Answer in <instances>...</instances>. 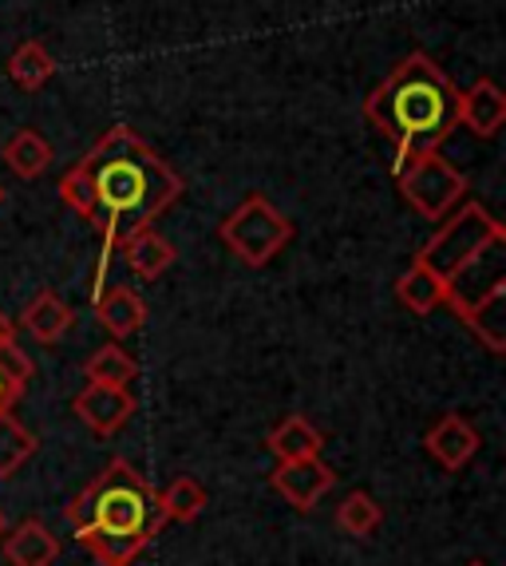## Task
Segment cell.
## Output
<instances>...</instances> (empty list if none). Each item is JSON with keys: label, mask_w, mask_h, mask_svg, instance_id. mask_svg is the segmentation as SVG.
Listing matches in <instances>:
<instances>
[{"label": "cell", "mask_w": 506, "mask_h": 566, "mask_svg": "<svg viewBox=\"0 0 506 566\" xmlns=\"http://www.w3.org/2000/svg\"><path fill=\"white\" fill-rule=\"evenodd\" d=\"M80 163L92 179V227H99V234H104L107 254L127 234L155 227L182 195L179 170L131 127H112Z\"/></svg>", "instance_id": "6da1fadb"}, {"label": "cell", "mask_w": 506, "mask_h": 566, "mask_svg": "<svg viewBox=\"0 0 506 566\" xmlns=\"http://www.w3.org/2000/svg\"><path fill=\"white\" fill-rule=\"evenodd\" d=\"M372 132L392 143V170L420 151H440L460 127V87L428 52H412L392 67L384 84H376L365 99Z\"/></svg>", "instance_id": "7a4b0ae2"}, {"label": "cell", "mask_w": 506, "mask_h": 566, "mask_svg": "<svg viewBox=\"0 0 506 566\" xmlns=\"http://www.w3.org/2000/svg\"><path fill=\"white\" fill-rule=\"evenodd\" d=\"M503 242L506 227L483 202H460L447 218H440V230L420 245L415 262H423L432 274H440L443 282L455 285L478 258Z\"/></svg>", "instance_id": "3957f363"}, {"label": "cell", "mask_w": 506, "mask_h": 566, "mask_svg": "<svg viewBox=\"0 0 506 566\" xmlns=\"http://www.w3.org/2000/svg\"><path fill=\"white\" fill-rule=\"evenodd\" d=\"M87 495H92V527L99 531L155 538L167 523L159 511V495L127 460L107 463L104 472L87 483Z\"/></svg>", "instance_id": "277c9868"}, {"label": "cell", "mask_w": 506, "mask_h": 566, "mask_svg": "<svg viewBox=\"0 0 506 566\" xmlns=\"http://www.w3.org/2000/svg\"><path fill=\"white\" fill-rule=\"evenodd\" d=\"M218 238L242 265L262 270L293 242V222L265 195H250V199H242V207L225 214Z\"/></svg>", "instance_id": "5b68a950"}, {"label": "cell", "mask_w": 506, "mask_h": 566, "mask_svg": "<svg viewBox=\"0 0 506 566\" xmlns=\"http://www.w3.org/2000/svg\"><path fill=\"white\" fill-rule=\"evenodd\" d=\"M396 182H400L403 202L423 214L428 222H440L451 210L467 199V175L451 159H443V151H420L412 159L396 167Z\"/></svg>", "instance_id": "8992f818"}, {"label": "cell", "mask_w": 506, "mask_h": 566, "mask_svg": "<svg viewBox=\"0 0 506 566\" xmlns=\"http://www.w3.org/2000/svg\"><path fill=\"white\" fill-rule=\"evenodd\" d=\"M447 302H451V310L460 313L463 329H467L487 353L503 357L506 353V282L503 277H495V282L487 285V293H478L475 302L460 297L455 290H451Z\"/></svg>", "instance_id": "52a82bcc"}, {"label": "cell", "mask_w": 506, "mask_h": 566, "mask_svg": "<svg viewBox=\"0 0 506 566\" xmlns=\"http://www.w3.org/2000/svg\"><path fill=\"white\" fill-rule=\"evenodd\" d=\"M270 488L289 507L313 511L317 500H325L328 491L337 488V472L328 463H320V455H313V460H277V468L270 475Z\"/></svg>", "instance_id": "ba28073f"}, {"label": "cell", "mask_w": 506, "mask_h": 566, "mask_svg": "<svg viewBox=\"0 0 506 566\" xmlns=\"http://www.w3.org/2000/svg\"><path fill=\"white\" fill-rule=\"evenodd\" d=\"M72 412L92 428L95 436H115L119 428L131 424L135 416V397L131 388H115V385H92L87 380L72 400Z\"/></svg>", "instance_id": "9c48e42d"}, {"label": "cell", "mask_w": 506, "mask_h": 566, "mask_svg": "<svg viewBox=\"0 0 506 566\" xmlns=\"http://www.w3.org/2000/svg\"><path fill=\"white\" fill-rule=\"evenodd\" d=\"M478 444H483V440H478L475 424H467L460 412H447L443 420H435V424L428 428V436H423V448H428V455L440 463L443 472L467 468V463L475 460Z\"/></svg>", "instance_id": "30bf717a"}, {"label": "cell", "mask_w": 506, "mask_h": 566, "mask_svg": "<svg viewBox=\"0 0 506 566\" xmlns=\"http://www.w3.org/2000/svg\"><path fill=\"white\" fill-rule=\"evenodd\" d=\"M460 127H467L475 139H495L506 127V95L495 80H475L467 92H460Z\"/></svg>", "instance_id": "8fae6325"}, {"label": "cell", "mask_w": 506, "mask_h": 566, "mask_svg": "<svg viewBox=\"0 0 506 566\" xmlns=\"http://www.w3.org/2000/svg\"><path fill=\"white\" fill-rule=\"evenodd\" d=\"M92 302H95L99 325L119 340L135 337V333L143 329V322H147V305H143V297L131 290V285H112V290L92 297Z\"/></svg>", "instance_id": "7c38bea8"}, {"label": "cell", "mask_w": 506, "mask_h": 566, "mask_svg": "<svg viewBox=\"0 0 506 566\" xmlns=\"http://www.w3.org/2000/svg\"><path fill=\"white\" fill-rule=\"evenodd\" d=\"M4 558L12 566H52L60 558V538L40 520H24L4 531Z\"/></svg>", "instance_id": "4fadbf2b"}, {"label": "cell", "mask_w": 506, "mask_h": 566, "mask_svg": "<svg viewBox=\"0 0 506 566\" xmlns=\"http://www.w3.org/2000/svg\"><path fill=\"white\" fill-rule=\"evenodd\" d=\"M119 245H123V258H127V265H131L143 282H155V277H162L170 265H175V258H179V250H175V245H170L155 227L135 230V234H127Z\"/></svg>", "instance_id": "5bb4252c"}, {"label": "cell", "mask_w": 506, "mask_h": 566, "mask_svg": "<svg viewBox=\"0 0 506 566\" xmlns=\"http://www.w3.org/2000/svg\"><path fill=\"white\" fill-rule=\"evenodd\" d=\"M451 290H455V285L443 282L440 274H432L423 262H412V270H403L400 282H396V297H400L403 310H412L415 317H428V313L440 310L451 297Z\"/></svg>", "instance_id": "9a60e30c"}, {"label": "cell", "mask_w": 506, "mask_h": 566, "mask_svg": "<svg viewBox=\"0 0 506 566\" xmlns=\"http://www.w3.org/2000/svg\"><path fill=\"white\" fill-rule=\"evenodd\" d=\"M72 322H75L72 305L60 302L52 290H40L36 297L24 305V313H20V325H24V329L32 333V340H40V345H56V340L72 329Z\"/></svg>", "instance_id": "2e32d148"}, {"label": "cell", "mask_w": 506, "mask_h": 566, "mask_svg": "<svg viewBox=\"0 0 506 566\" xmlns=\"http://www.w3.org/2000/svg\"><path fill=\"white\" fill-rule=\"evenodd\" d=\"M75 538H80V547L99 566H131L150 543L147 535H115V531H99V527L75 531Z\"/></svg>", "instance_id": "e0dca14e"}, {"label": "cell", "mask_w": 506, "mask_h": 566, "mask_svg": "<svg viewBox=\"0 0 506 566\" xmlns=\"http://www.w3.org/2000/svg\"><path fill=\"white\" fill-rule=\"evenodd\" d=\"M265 448H270L277 460H313V455H320V448H325V436H320L305 416H285L282 424L270 432Z\"/></svg>", "instance_id": "ac0fdd59"}, {"label": "cell", "mask_w": 506, "mask_h": 566, "mask_svg": "<svg viewBox=\"0 0 506 566\" xmlns=\"http://www.w3.org/2000/svg\"><path fill=\"white\" fill-rule=\"evenodd\" d=\"M4 163L20 179H40L52 167V143L36 132V127H20L9 143H4Z\"/></svg>", "instance_id": "d6986e66"}, {"label": "cell", "mask_w": 506, "mask_h": 566, "mask_svg": "<svg viewBox=\"0 0 506 566\" xmlns=\"http://www.w3.org/2000/svg\"><path fill=\"white\" fill-rule=\"evenodd\" d=\"M9 76L20 92H40L48 80L56 76V60H52V52L40 40H24L9 56Z\"/></svg>", "instance_id": "ffe728a7"}, {"label": "cell", "mask_w": 506, "mask_h": 566, "mask_svg": "<svg viewBox=\"0 0 506 566\" xmlns=\"http://www.w3.org/2000/svg\"><path fill=\"white\" fill-rule=\"evenodd\" d=\"M84 377L92 385H115V388H131V380L139 377V365L123 345H99L92 357L84 360Z\"/></svg>", "instance_id": "44dd1931"}, {"label": "cell", "mask_w": 506, "mask_h": 566, "mask_svg": "<svg viewBox=\"0 0 506 566\" xmlns=\"http://www.w3.org/2000/svg\"><path fill=\"white\" fill-rule=\"evenodd\" d=\"M40 440L29 432V428L20 424L17 416L4 408L0 412V480H9V475H17L24 463L36 455Z\"/></svg>", "instance_id": "7402d4cb"}, {"label": "cell", "mask_w": 506, "mask_h": 566, "mask_svg": "<svg viewBox=\"0 0 506 566\" xmlns=\"http://www.w3.org/2000/svg\"><path fill=\"white\" fill-rule=\"evenodd\" d=\"M202 507H207V488L198 480H190V475H179V480H170L167 488H162L159 495V511L167 523H190L202 515Z\"/></svg>", "instance_id": "603a6c76"}, {"label": "cell", "mask_w": 506, "mask_h": 566, "mask_svg": "<svg viewBox=\"0 0 506 566\" xmlns=\"http://www.w3.org/2000/svg\"><path fill=\"white\" fill-rule=\"evenodd\" d=\"M380 523H384V511H380V503H376L368 491H352V495L337 507V527L352 538L376 535Z\"/></svg>", "instance_id": "cb8c5ba5"}, {"label": "cell", "mask_w": 506, "mask_h": 566, "mask_svg": "<svg viewBox=\"0 0 506 566\" xmlns=\"http://www.w3.org/2000/svg\"><path fill=\"white\" fill-rule=\"evenodd\" d=\"M56 190H60V202H67V207H72L75 214L92 222V218H95V195H92V179H87L84 163H75V167L64 175V179H60Z\"/></svg>", "instance_id": "d4e9b609"}, {"label": "cell", "mask_w": 506, "mask_h": 566, "mask_svg": "<svg viewBox=\"0 0 506 566\" xmlns=\"http://www.w3.org/2000/svg\"><path fill=\"white\" fill-rule=\"evenodd\" d=\"M0 373L12 380V385H29L32 377H36V360L29 357V353L20 349L17 337H4L0 340Z\"/></svg>", "instance_id": "484cf974"}, {"label": "cell", "mask_w": 506, "mask_h": 566, "mask_svg": "<svg viewBox=\"0 0 506 566\" xmlns=\"http://www.w3.org/2000/svg\"><path fill=\"white\" fill-rule=\"evenodd\" d=\"M20 392H24V388H20V385H12V380L4 377V373H0V412H4V408H12V405H17V397H20Z\"/></svg>", "instance_id": "4316f807"}, {"label": "cell", "mask_w": 506, "mask_h": 566, "mask_svg": "<svg viewBox=\"0 0 506 566\" xmlns=\"http://www.w3.org/2000/svg\"><path fill=\"white\" fill-rule=\"evenodd\" d=\"M4 337H12V322L4 317V310H0V340H4Z\"/></svg>", "instance_id": "83f0119b"}, {"label": "cell", "mask_w": 506, "mask_h": 566, "mask_svg": "<svg viewBox=\"0 0 506 566\" xmlns=\"http://www.w3.org/2000/svg\"><path fill=\"white\" fill-rule=\"evenodd\" d=\"M4 531H9V520H4V511H0V538H4Z\"/></svg>", "instance_id": "f1b7e54d"}, {"label": "cell", "mask_w": 506, "mask_h": 566, "mask_svg": "<svg viewBox=\"0 0 506 566\" xmlns=\"http://www.w3.org/2000/svg\"><path fill=\"white\" fill-rule=\"evenodd\" d=\"M0 207H4V187H0Z\"/></svg>", "instance_id": "f546056e"}, {"label": "cell", "mask_w": 506, "mask_h": 566, "mask_svg": "<svg viewBox=\"0 0 506 566\" xmlns=\"http://www.w3.org/2000/svg\"><path fill=\"white\" fill-rule=\"evenodd\" d=\"M467 566H487V563H467Z\"/></svg>", "instance_id": "4dcf8cb0"}]
</instances>
